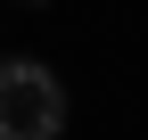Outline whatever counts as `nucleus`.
Wrapping results in <instances>:
<instances>
[{
    "mask_svg": "<svg viewBox=\"0 0 148 140\" xmlns=\"http://www.w3.org/2000/svg\"><path fill=\"white\" fill-rule=\"evenodd\" d=\"M66 132V82L41 58H0V140H58Z\"/></svg>",
    "mask_w": 148,
    "mask_h": 140,
    "instance_id": "obj_1",
    "label": "nucleus"
},
{
    "mask_svg": "<svg viewBox=\"0 0 148 140\" xmlns=\"http://www.w3.org/2000/svg\"><path fill=\"white\" fill-rule=\"evenodd\" d=\"M25 8H33V0H25Z\"/></svg>",
    "mask_w": 148,
    "mask_h": 140,
    "instance_id": "obj_2",
    "label": "nucleus"
}]
</instances>
